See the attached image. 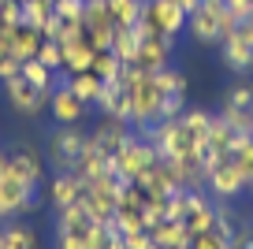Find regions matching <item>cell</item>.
<instances>
[{
    "instance_id": "obj_43",
    "label": "cell",
    "mask_w": 253,
    "mask_h": 249,
    "mask_svg": "<svg viewBox=\"0 0 253 249\" xmlns=\"http://www.w3.org/2000/svg\"><path fill=\"white\" fill-rule=\"evenodd\" d=\"M0 249H4V238H0Z\"/></svg>"
},
{
    "instance_id": "obj_32",
    "label": "cell",
    "mask_w": 253,
    "mask_h": 249,
    "mask_svg": "<svg viewBox=\"0 0 253 249\" xmlns=\"http://www.w3.org/2000/svg\"><path fill=\"white\" fill-rule=\"evenodd\" d=\"M86 249H126V246H123V234H119L116 227L97 223L93 234H89V246H86Z\"/></svg>"
},
{
    "instance_id": "obj_25",
    "label": "cell",
    "mask_w": 253,
    "mask_h": 249,
    "mask_svg": "<svg viewBox=\"0 0 253 249\" xmlns=\"http://www.w3.org/2000/svg\"><path fill=\"white\" fill-rule=\"evenodd\" d=\"M231 160L238 164V171L246 175V186L253 190V134H235V141H231Z\"/></svg>"
},
{
    "instance_id": "obj_5",
    "label": "cell",
    "mask_w": 253,
    "mask_h": 249,
    "mask_svg": "<svg viewBox=\"0 0 253 249\" xmlns=\"http://www.w3.org/2000/svg\"><path fill=\"white\" fill-rule=\"evenodd\" d=\"M52 227H56V249H86L97 223L86 216L82 205H67V208H56Z\"/></svg>"
},
{
    "instance_id": "obj_38",
    "label": "cell",
    "mask_w": 253,
    "mask_h": 249,
    "mask_svg": "<svg viewBox=\"0 0 253 249\" xmlns=\"http://www.w3.org/2000/svg\"><path fill=\"white\" fill-rule=\"evenodd\" d=\"M0 23L4 26H19L23 23V4H19V0H0Z\"/></svg>"
},
{
    "instance_id": "obj_40",
    "label": "cell",
    "mask_w": 253,
    "mask_h": 249,
    "mask_svg": "<svg viewBox=\"0 0 253 249\" xmlns=\"http://www.w3.org/2000/svg\"><path fill=\"white\" fill-rule=\"evenodd\" d=\"M223 4H227V11H231L235 19H238V23L253 15V0H223Z\"/></svg>"
},
{
    "instance_id": "obj_21",
    "label": "cell",
    "mask_w": 253,
    "mask_h": 249,
    "mask_svg": "<svg viewBox=\"0 0 253 249\" xmlns=\"http://www.w3.org/2000/svg\"><path fill=\"white\" fill-rule=\"evenodd\" d=\"M0 238H4V249H41V238L30 223L23 219H8L0 223Z\"/></svg>"
},
{
    "instance_id": "obj_8",
    "label": "cell",
    "mask_w": 253,
    "mask_h": 249,
    "mask_svg": "<svg viewBox=\"0 0 253 249\" xmlns=\"http://www.w3.org/2000/svg\"><path fill=\"white\" fill-rule=\"evenodd\" d=\"M48 93L52 89H41V86H30L23 75L8 78L4 82V97H8V104L15 112H23V116H41V112H48Z\"/></svg>"
},
{
    "instance_id": "obj_36",
    "label": "cell",
    "mask_w": 253,
    "mask_h": 249,
    "mask_svg": "<svg viewBox=\"0 0 253 249\" xmlns=\"http://www.w3.org/2000/svg\"><path fill=\"white\" fill-rule=\"evenodd\" d=\"M82 11H86V0H56V15L63 23H82Z\"/></svg>"
},
{
    "instance_id": "obj_44",
    "label": "cell",
    "mask_w": 253,
    "mask_h": 249,
    "mask_svg": "<svg viewBox=\"0 0 253 249\" xmlns=\"http://www.w3.org/2000/svg\"><path fill=\"white\" fill-rule=\"evenodd\" d=\"M19 4H26V0H19Z\"/></svg>"
},
{
    "instance_id": "obj_12",
    "label": "cell",
    "mask_w": 253,
    "mask_h": 249,
    "mask_svg": "<svg viewBox=\"0 0 253 249\" xmlns=\"http://www.w3.org/2000/svg\"><path fill=\"white\" fill-rule=\"evenodd\" d=\"M8 171L15 179H23L30 190H41V182H45V156L34 145H19L8 153Z\"/></svg>"
},
{
    "instance_id": "obj_30",
    "label": "cell",
    "mask_w": 253,
    "mask_h": 249,
    "mask_svg": "<svg viewBox=\"0 0 253 249\" xmlns=\"http://www.w3.org/2000/svg\"><path fill=\"white\" fill-rule=\"evenodd\" d=\"M153 78H157V86H160V93H164V97H168V93H182V97H186V86H190V78L182 75L179 67H171V63H168V67H160V71H157Z\"/></svg>"
},
{
    "instance_id": "obj_20",
    "label": "cell",
    "mask_w": 253,
    "mask_h": 249,
    "mask_svg": "<svg viewBox=\"0 0 253 249\" xmlns=\"http://www.w3.org/2000/svg\"><path fill=\"white\" fill-rule=\"evenodd\" d=\"M93 108L101 112V116H119V119H126V123H130V104H126L123 82H104V89H101V97H97Z\"/></svg>"
},
{
    "instance_id": "obj_33",
    "label": "cell",
    "mask_w": 253,
    "mask_h": 249,
    "mask_svg": "<svg viewBox=\"0 0 253 249\" xmlns=\"http://www.w3.org/2000/svg\"><path fill=\"white\" fill-rule=\"evenodd\" d=\"M216 116H220V119H223V123H227L235 134H253V112H242V108H227V104H223V108L216 112Z\"/></svg>"
},
{
    "instance_id": "obj_23",
    "label": "cell",
    "mask_w": 253,
    "mask_h": 249,
    "mask_svg": "<svg viewBox=\"0 0 253 249\" xmlns=\"http://www.w3.org/2000/svg\"><path fill=\"white\" fill-rule=\"evenodd\" d=\"M138 30L134 26H116V34H112V45H108V52L112 56H119V63H134V56H138Z\"/></svg>"
},
{
    "instance_id": "obj_28",
    "label": "cell",
    "mask_w": 253,
    "mask_h": 249,
    "mask_svg": "<svg viewBox=\"0 0 253 249\" xmlns=\"http://www.w3.org/2000/svg\"><path fill=\"white\" fill-rule=\"evenodd\" d=\"M52 15H56V0H26L23 4V23L38 26V30H45Z\"/></svg>"
},
{
    "instance_id": "obj_6",
    "label": "cell",
    "mask_w": 253,
    "mask_h": 249,
    "mask_svg": "<svg viewBox=\"0 0 253 249\" xmlns=\"http://www.w3.org/2000/svg\"><path fill=\"white\" fill-rule=\"evenodd\" d=\"M86 141H89V134L82 126H56L48 134V167L52 171H71L79 153L86 149Z\"/></svg>"
},
{
    "instance_id": "obj_3",
    "label": "cell",
    "mask_w": 253,
    "mask_h": 249,
    "mask_svg": "<svg viewBox=\"0 0 253 249\" xmlns=\"http://www.w3.org/2000/svg\"><path fill=\"white\" fill-rule=\"evenodd\" d=\"M119 194H123V179L119 175H101V179H82V197L79 205L93 223H112L116 216Z\"/></svg>"
},
{
    "instance_id": "obj_7",
    "label": "cell",
    "mask_w": 253,
    "mask_h": 249,
    "mask_svg": "<svg viewBox=\"0 0 253 249\" xmlns=\"http://www.w3.org/2000/svg\"><path fill=\"white\" fill-rule=\"evenodd\" d=\"M205 190H209V197L212 201H235L242 190H250L246 186V175L238 171V164L231 160H220V164H212L209 167V175H205Z\"/></svg>"
},
{
    "instance_id": "obj_27",
    "label": "cell",
    "mask_w": 253,
    "mask_h": 249,
    "mask_svg": "<svg viewBox=\"0 0 253 249\" xmlns=\"http://www.w3.org/2000/svg\"><path fill=\"white\" fill-rule=\"evenodd\" d=\"M19 75L30 82V86H41V89H52L56 86V78H60V71H48L41 60H26L23 67H19Z\"/></svg>"
},
{
    "instance_id": "obj_2",
    "label": "cell",
    "mask_w": 253,
    "mask_h": 249,
    "mask_svg": "<svg viewBox=\"0 0 253 249\" xmlns=\"http://www.w3.org/2000/svg\"><path fill=\"white\" fill-rule=\"evenodd\" d=\"M138 41L145 38H175L179 41L186 34V11L171 0H142V15L134 23Z\"/></svg>"
},
{
    "instance_id": "obj_17",
    "label": "cell",
    "mask_w": 253,
    "mask_h": 249,
    "mask_svg": "<svg viewBox=\"0 0 253 249\" xmlns=\"http://www.w3.org/2000/svg\"><path fill=\"white\" fill-rule=\"evenodd\" d=\"M8 41H11V56H15L19 63H26V60L38 56L45 34H41L38 26H30V23H19V26H11V30H8Z\"/></svg>"
},
{
    "instance_id": "obj_41",
    "label": "cell",
    "mask_w": 253,
    "mask_h": 249,
    "mask_svg": "<svg viewBox=\"0 0 253 249\" xmlns=\"http://www.w3.org/2000/svg\"><path fill=\"white\" fill-rule=\"evenodd\" d=\"M171 4H179V8H182V11H186V15H190V11H194V8H198V4H201V0H171Z\"/></svg>"
},
{
    "instance_id": "obj_1",
    "label": "cell",
    "mask_w": 253,
    "mask_h": 249,
    "mask_svg": "<svg viewBox=\"0 0 253 249\" xmlns=\"http://www.w3.org/2000/svg\"><path fill=\"white\" fill-rule=\"evenodd\" d=\"M119 82H123V89H126V104H130V126L142 130V126L160 123V104H164V93H160L157 78H153L149 71H138L134 63H130V67H123Z\"/></svg>"
},
{
    "instance_id": "obj_4",
    "label": "cell",
    "mask_w": 253,
    "mask_h": 249,
    "mask_svg": "<svg viewBox=\"0 0 253 249\" xmlns=\"http://www.w3.org/2000/svg\"><path fill=\"white\" fill-rule=\"evenodd\" d=\"M157 160H160V156H157V149H153V141L142 138L138 130H130L126 141L112 153V175H119L123 182H134L138 175L149 171Z\"/></svg>"
},
{
    "instance_id": "obj_19",
    "label": "cell",
    "mask_w": 253,
    "mask_h": 249,
    "mask_svg": "<svg viewBox=\"0 0 253 249\" xmlns=\"http://www.w3.org/2000/svg\"><path fill=\"white\" fill-rule=\"evenodd\" d=\"M63 48V75H79V71H89L93 67V45L86 41V34L82 38H75V41H67V45H60Z\"/></svg>"
},
{
    "instance_id": "obj_24",
    "label": "cell",
    "mask_w": 253,
    "mask_h": 249,
    "mask_svg": "<svg viewBox=\"0 0 253 249\" xmlns=\"http://www.w3.org/2000/svg\"><path fill=\"white\" fill-rule=\"evenodd\" d=\"M67 89H71L79 101H86L89 108H93L97 97H101V89H104V82L93 75V71H79V75H67Z\"/></svg>"
},
{
    "instance_id": "obj_11",
    "label": "cell",
    "mask_w": 253,
    "mask_h": 249,
    "mask_svg": "<svg viewBox=\"0 0 253 249\" xmlns=\"http://www.w3.org/2000/svg\"><path fill=\"white\" fill-rule=\"evenodd\" d=\"M182 227L190 234H201V231H212L216 227V201L205 194V190H186V208H182Z\"/></svg>"
},
{
    "instance_id": "obj_29",
    "label": "cell",
    "mask_w": 253,
    "mask_h": 249,
    "mask_svg": "<svg viewBox=\"0 0 253 249\" xmlns=\"http://www.w3.org/2000/svg\"><path fill=\"white\" fill-rule=\"evenodd\" d=\"M108 4V15L116 26H134L142 15V0H104Z\"/></svg>"
},
{
    "instance_id": "obj_39",
    "label": "cell",
    "mask_w": 253,
    "mask_h": 249,
    "mask_svg": "<svg viewBox=\"0 0 253 249\" xmlns=\"http://www.w3.org/2000/svg\"><path fill=\"white\" fill-rule=\"evenodd\" d=\"M123 246L126 249H153V238H149V231H130V234H123Z\"/></svg>"
},
{
    "instance_id": "obj_26",
    "label": "cell",
    "mask_w": 253,
    "mask_h": 249,
    "mask_svg": "<svg viewBox=\"0 0 253 249\" xmlns=\"http://www.w3.org/2000/svg\"><path fill=\"white\" fill-rule=\"evenodd\" d=\"M223 104H227V108H242V112H253V78H250V75L235 78V86L227 89Z\"/></svg>"
},
{
    "instance_id": "obj_9",
    "label": "cell",
    "mask_w": 253,
    "mask_h": 249,
    "mask_svg": "<svg viewBox=\"0 0 253 249\" xmlns=\"http://www.w3.org/2000/svg\"><path fill=\"white\" fill-rule=\"evenodd\" d=\"M86 101H79V97L67 89V75L56 78L52 93H48V116L56 119V126H79L82 119H86Z\"/></svg>"
},
{
    "instance_id": "obj_16",
    "label": "cell",
    "mask_w": 253,
    "mask_h": 249,
    "mask_svg": "<svg viewBox=\"0 0 253 249\" xmlns=\"http://www.w3.org/2000/svg\"><path fill=\"white\" fill-rule=\"evenodd\" d=\"M82 197V179L75 171H56L48 179V205L52 208H67V205H79Z\"/></svg>"
},
{
    "instance_id": "obj_14",
    "label": "cell",
    "mask_w": 253,
    "mask_h": 249,
    "mask_svg": "<svg viewBox=\"0 0 253 249\" xmlns=\"http://www.w3.org/2000/svg\"><path fill=\"white\" fill-rule=\"evenodd\" d=\"M126 134H130V123H126V119H119V116H101V119L93 123V130H89V141L112 156V153L126 141Z\"/></svg>"
},
{
    "instance_id": "obj_31",
    "label": "cell",
    "mask_w": 253,
    "mask_h": 249,
    "mask_svg": "<svg viewBox=\"0 0 253 249\" xmlns=\"http://www.w3.org/2000/svg\"><path fill=\"white\" fill-rule=\"evenodd\" d=\"M123 67H126V63H119V56H112V52H97V56H93V67H89V71H93L101 82H119Z\"/></svg>"
},
{
    "instance_id": "obj_35",
    "label": "cell",
    "mask_w": 253,
    "mask_h": 249,
    "mask_svg": "<svg viewBox=\"0 0 253 249\" xmlns=\"http://www.w3.org/2000/svg\"><path fill=\"white\" fill-rule=\"evenodd\" d=\"M34 60H41L45 63L48 71H63V48L56 45V41H41V48H38V56H34Z\"/></svg>"
},
{
    "instance_id": "obj_37",
    "label": "cell",
    "mask_w": 253,
    "mask_h": 249,
    "mask_svg": "<svg viewBox=\"0 0 253 249\" xmlns=\"http://www.w3.org/2000/svg\"><path fill=\"white\" fill-rule=\"evenodd\" d=\"M186 112V97L182 93H168L164 104H160V119H179Z\"/></svg>"
},
{
    "instance_id": "obj_34",
    "label": "cell",
    "mask_w": 253,
    "mask_h": 249,
    "mask_svg": "<svg viewBox=\"0 0 253 249\" xmlns=\"http://www.w3.org/2000/svg\"><path fill=\"white\" fill-rule=\"evenodd\" d=\"M186 249H231V242L223 238L220 231H201V234H190V246Z\"/></svg>"
},
{
    "instance_id": "obj_15",
    "label": "cell",
    "mask_w": 253,
    "mask_h": 249,
    "mask_svg": "<svg viewBox=\"0 0 253 249\" xmlns=\"http://www.w3.org/2000/svg\"><path fill=\"white\" fill-rule=\"evenodd\" d=\"M134 182H138V186H142L149 197H171L175 190H182V186H179V179H175V171L168 167L164 160H157L149 171H142Z\"/></svg>"
},
{
    "instance_id": "obj_42",
    "label": "cell",
    "mask_w": 253,
    "mask_h": 249,
    "mask_svg": "<svg viewBox=\"0 0 253 249\" xmlns=\"http://www.w3.org/2000/svg\"><path fill=\"white\" fill-rule=\"evenodd\" d=\"M4 167H8V153H0V171H4Z\"/></svg>"
},
{
    "instance_id": "obj_18",
    "label": "cell",
    "mask_w": 253,
    "mask_h": 249,
    "mask_svg": "<svg viewBox=\"0 0 253 249\" xmlns=\"http://www.w3.org/2000/svg\"><path fill=\"white\" fill-rule=\"evenodd\" d=\"M79 179H101V175H112V156L104 153V149H97L93 141H86V149L79 153V160H75L71 167Z\"/></svg>"
},
{
    "instance_id": "obj_10",
    "label": "cell",
    "mask_w": 253,
    "mask_h": 249,
    "mask_svg": "<svg viewBox=\"0 0 253 249\" xmlns=\"http://www.w3.org/2000/svg\"><path fill=\"white\" fill-rule=\"evenodd\" d=\"M220 60L235 78L253 75V41L242 30H231L227 38H220Z\"/></svg>"
},
{
    "instance_id": "obj_13",
    "label": "cell",
    "mask_w": 253,
    "mask_h": 249,
    "mask_svg": "<svg viewBox=\"0 0 253 249\" xmlns=\"http://www.w3.org/2000/svg\"><path fill=\"white\" fill-rule=\"evenodd\" d=\"M171 52H175V38H145L142 45H138L134 67L157 75L160 67H168V63H171Z\"/></svg>"
},
{
    "instance_id": "obj_22",
    "label": "cell",
    "mask_w": 253,
    "mask_h": 249,
    "mask_svg": "<svg viewBox=\"0 0 253 249\" xmlns=\"http://www.w3.org/2000/svg\"><path fill=\"white\" fill-rule=\"evenodd\" d=\"M149 238H153V246H160V249H186L190 246V231L179 219H164V223L149 227Z\"/></svg>"
}]
</instances>
